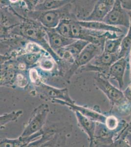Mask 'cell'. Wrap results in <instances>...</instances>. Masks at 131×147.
Instances as JSON below:
<instances>
[{"mask_svg": "<svg viewBox=\"0 0 131 147\" xmlns=\"http://www.w3.org/2000/svg\"><path fill=\"white\" fill-rule=\"evenodd\" d=\"M90 43L85 40L78 39L63 49L70 53L75 60L84 49Z\"/></svg>", "mask_w": 131, "mask_h": 147, "instance_id": "obj_20", "label": "cell"}, {"mask_svg": "<svg viewBox=\"0 0 131 147\" xmlns=\"http://www.w3.org/2000/svg\"><path fill=\"white\" fill-rule=\"evenodd\" d=\"M95 82L97 88L109 100L111 105V110L114 107L118 108L129 102L124 92L113 85L104 75L97 74L95 77Z\"/></svg>", "mask_w": 131, "mask_h": 147, "instance_id": "obj_3", "label": "cell"}, {"mask_svg": "<svg viewBox=\"0 0 131 147\" xmlns=\"http://www.w3.org/2000/svg\"><path fill=\"white\" fill-rule=\"evenodd\" d=\"M35 7L34 11H44L48 10H55L61 8L70 3L71 1L69 0H46L39 1Z\"/></svg>", "mask_w": 131, "mask_h": 147, "instance_id": "obj_17", "label": "cell"}, {"mask_svg": "<svg viewBox=\"0 0 131 147\" xmlns=\"http://www.w3.org/2000/svg\"><path fill=\"white\" fill-rule=\"evenodd\" d=\"M23 114L22 110H17L12 111L9 113H5L1 115L0 116V124L1 128H3L7 124L10 122L17 120Z\"/></svg>", "mask_w": 131, "mask_h": 147, "instance_id": "obj_21", "label": "cell"}, {"mask_svg": "<svg viewBox=\"0 0 131 147\" xmlns=\"http://www.w3.org/2000/svg\"><path fill=\"white\" fill-rule=\"evenodd\" d=\"M71 20L69 19L62 20L57 27L54 28L55 30L63 36L71 38Z\"/></svg>", "mask_w": 131, "mask_h": 147, "instance_id": "obj_23", "label": "cell"}, {"mask_svg": "<svg viewBox=\"0 0 131 147\" xmlns=\"http://www.w3.org/2000/svg\"><path fill=\"white\" fill-rule=\"evenodd\" d=\"M103 22L110 26L118 27V26L129 28L131 19L129 12L123 7L121 1L116 0L109 13Z\"/></svg>", "mask_w": 131, "mask_h": 147, "instance_id": "obj_7", "label": "cell"}, {"mask_svg": "<svg viewBox=\"0 0 131 147\" xmlns=\"http://www.w3.org/2000/svg\"><path fill=\"white\" fill-rule=\"evenodd\" d=\"M128 59L122 57L117 60L110 67L107 77L117 81L120 89L122 90L124 87V76L127 65Z\"/></svg>", "mask_w": 131, "mask_h": 147, "instance_id": "obj_11", "label": "cell"}, {"mask_svg": "<svg viewBox=\"0 0 131 147\" xmlns=\"http://www.w3.org/2000/svg\"><path fill=\"white\" fill-rule=\"evenodd\" d=\"M51 102L57 104H60L61 105H66L69 107L71 110L73 111H77L81 114L82 115L88 118L90 120L95 121L97 123H102L105 124L107 115L104 114L102 113L99 110V108H90V107H85L83 106L79 105L75 103L71 104L69 102H64L60 100L54 99L52 100Z\"/></svg>", "mask_w": 131, "mask_h": 147, "instance_id": "obj_8", "label": "cell"}, {"mask_svg": "<svg viewBox=\"0 0 131 147\" xmlns=\"http://www.w3.org/2000/svg\"><path fill=\"white\" fill-rule=\"evenodd\" d=\"M28 77L34 86L38 85L39 83L43 81L38 72L36 69L34 68L29 69Z\"/></svg>", "mask_w": 131, "mask_h": 147, "instance_id": "obj_26", "label": "cell"}, {"mask_svg": "<svg viewBox=\"0 0 131 147\" xmlns=\"http://www.w3.org/2000/svg\"><path fill=\"white\" fill-rule=\"evenodd\" d=\"M65 140L64 136L55 132L50 138L44 143L40 147H63Z\"/></svg>", "mask_w": 131, "mask_h": 147, "instance_id": "obj_24", "label": "cell"}, {"mask_svg": "<svg viewBox=\"0 0 131 147\" xmlns=\"http://www.w3.org/2000/svg\"><path fill=\"white\" fill-rule=\"evenodd\" d=\"M44 134L43 130L30 136L23 137L20 136L16 138L2 139L0 142V147H25L30 142L41 137Z\"/></svg>", "mask_w": 131, "mask_h": 147, "instance_id": "obj_14", "label": "cell"}, {"mask_svg": "<svg viewBox=\"0 0 131 147\" xmlns=\"http://www.w3.org/2000/svg\"><path fill=\"white\" fill-rule=\"evenodd\" d=\"M131 131V120L130 121L129 123H128V125L126 126L125 129L123 130L122 132L121 133L120 136L119 138H124L127 134H128L129 132Z\"/></svg>", "mask_w": 131, "mask_h": 147, "instance_id": "obj_29", "label": "cell"}, {"mask_svg": "<svg viewBox=\"0 0 131 147\" xmlns=\"http://www.w3.org/2000/svg\"><path fill=\"white\" fill-rule=\"evenodd\" d=\"M56 63L53 57L46 52L42 56L37 66L43 70L50 71L54 68Z\"/></svg>", "mask_w": 131, "mask_h": 147, "instance_id": "obj_22", "label": "cell"}, {"mask_svg": "<svg viewBox=\"0 0 131 147\" xmlns=\"http://www.w3.org/2000/svg\"><path fill=\"white\" fill-rule=\"evenodd\" d=\"M78 22L82 27L93 30L115 32L116 34L122 32L121 28H119L118 27L110 26L103 22H87L78 21Z\"/></svg>", "mask_w": 131, "mask_h": 147, "instance_id": "obj_15", "label": "cell"}, {"mask_svg": "<svg viewBox=\"0 0 131 147\" xmlns=\"http://www.w3.org/2000/svg\"><path fill=\"white\" fill-rule=\"evenodd\" d=\"M9 35V37L19 36L29 42L36 44L50 54L56 63L61 65L63 61L50 47L45 28L38 22L25 18L22 23L10 30Z\"/></svg>", "mask_w": 131, "mask_h": 147, "instance_id": "obj_1", "label": "cell"}, {"mask_svg": "<svg viewBox=\"0 0 131 147\" xmlns=\"http://www.w3.org/2000/svg\"><path fill=\"white\" fill-rule=\"evenodd\" d=\"M46 51L40 52H30L17 57L16 60L18 62H23L27 65L28 69L33 68L38 65L42 56ZM47 53V52H46Z\"/></svg>", "mask_w": 131, "mask_h": 147, "instance_id": "obj_16", "label": "cell"}, {"mask_svg": "<svg viewBox=\"0 0 131 147\" xmlns=\"http://www.w3.org/2000/svg\"><path fill=\"white\" fill-rule=\"evenodd\" d=\"M45 30L50 47L55 53L77 40L63 36L55 30L54 28L50 29L45 28Z\"/></svg>", "mask_w": 131, "mask_h": 147, "instance_id": "obj_12", "label": "cell"}, {"mask_svg": "<svg viewBox=\"0 0 131 147\" xmlns=\"http://www.w3.org/2000/svg\"><path fill=\"white\" fill-rule=\"evenodd\" d=\"M124 36V34H122L115 38H107L104 44L103 52L110 54H118Z\"/></svg>", "mask_w": 131, "mask_h": 147, "instance_id": "obj_18", "label": "cell"}, {"mask_svg": "<svg viewBox=\"0 0 131 147\" xmlns=\"http://www.w3.org/2000/svg\"><path fill=\"white\" fill-rule=\"evenodd\" d=\"M18 71L16 60L10 59L1 64V86L14 85Z\"/></svg>", "mask_w": 131, "mask_h": 147, "instance_id": "obj_10", "label": "cell"}, {"mask_svg": "<svg viewBox=\"0 0 131 147\" xmlns=\"http://www.w3.org/2000/svg\"><path fill=\"white\" fill-rule=\"evenodd\" d=\"M124 138L125 139V140L127 141L131 147V131L126 134V136Z\"/></svg>", "mask_w": 131, "mask_h": 147, "instance_id": "obj_30", "label": "cell"}, {"mask_svg": "<svg viewBox=\"0 0 131 147\" xmlns=\"http://www.w3.org/2000/svg\"><path fill=\"white\" fill-rule=\"evenodd\" d=\"M109 147H131L125 139L118 138L115 140Z\"/></svg>", "mask_w": 131, "mask_h": 147, "instance_id": "obj_28", "label": "cell"}, {"mask_svg": "<svg viewBox=\"0 0 131 147\" xmlns=\"http://www.w3.org/2000/svg\"><path fill=\"white\" fill-rule=\"evenodd\" d=\"M28 80H30L29 78L26 77L22 73H18L17 75L15 84L18 87L23 88L27 86L29 84Z\"/></svg>", "mask_w": 131, "mask_h": 147, "instance_id": "obj_27", "label": "cell"}, {"mask_svg": "<svg viewBox=\"0 0 131 147\" xmlns=\"http://www.w3.org/2000/svg\"><path fill=\"white\" fill-rule=\"evenodd\" d=\"M114 0L96 1L89 15L81 21L87 22H103L115 3Z\"/></svg>", "mask_w": 131, "mask_h": 147, "instance_id": "obj_9", "label": "cell"}, {"mask_svg": "<svg viewBox=\"0 0 131 147\" xmlns=\"http://www.w3.org/2000/svg\"><path fill=\"white\" fill-rule=\"evenodd\" d=\"M131 23L129 28H128V32L123 37L122 43H121V47L120 49V52L118 53L119 59L122 57L128 58V56L130 55V53L131 50V11L129 12Z\"/></svg>", "mask_w": 131, "mask_h": 147, "instance_id": "obj_19", "label": "cell"}, {"mask_svg": "<svg viewBox=\"0 0 131 147\" xmlns=\"http://www.w3.org/2000/svg\"><path fill=\"white\" fill-rule=\"evenodd\" d=\"M74 112L79 125L88 136L89 140V147H95V134L97 123L83 116L77 111H75Z\"/></svg>", "mask_w": 131, "mask_h": 147, "instance_id": "obj_13", "label": "cell"}, {"mask_svg": "<svg viewBox=\"0 0 131 147\" xmlns=\"http://www.w3.org/2000/svg\"><path fill=\"white\" fill-rule=\"evenodd\" d=\"M55 133V132L52 131H48L46 133L44 132L41 137L30 142L25 147H40L44 143L50 138Z\"/></svg>", "mask_w": 131, "mask_h": 147, "instance_id": "obj_25", "label": "cell"}, {"mask_svg": "<svg viewBox=\"0 0 131 147\" xmlns=\"http://www.w3.org/2000/svg\"><path fill=\"white\" fill-rule=\"evenodd\" d=\"M103 52L102 46L94 43H90L84 49L73 64L70 65L64 77L67 81H69L71 77L78 68L85 66L95 57Z\"/></svg>", "mask_w": 131, "mask_h": 147, "instance_id": "obj_5", "label": "cell"}, {"mask_svg": "<svg viewBox=\"0 0 131 147\" xmlns=\"http://www.w3.org/2000/svg\"><path fill=\"white\" fill-rule=\"evenodd\" d=\"M36 93L41 99L52 101L54 99L60 100L64 102L74 104L75 102L71 99L69 93L68 89L58 88L45 84L43 81L38 85L34 86Z\"/></svg>", "mask_w": 131, "mask_h": 147, "instance_id": "obj_6", "label": "cell"}, {"mask_svg": "<svg viewBox=\"0 0 131 147\" xmlns=\"http://www.w3.org/2000/svg\"><path fill=\"white\" fill-rule=\"evenodd\" d=\"M73 1L61 8L55 10L44 11H27L25 18L35 20L45 28L50 29L56 28L64 19L77 20L73 12Z\"/></svg>", "mask_w": 131, "mask_h": 147, "instance_id": "obj_2", "label": "cell"}, {"mask_svg": "<svg viewBox=\"0 0 131 147\" xmlns=\"http://www.w3.org/2000/svg\"><path fill=\"white\" fill-rule=\"evenodd\" d=\"M49 112L50 107L48 104H42L35 107L21 136H30L43 130Z\"/></svg>", "mask_w": 131, "mask_h": 147, "instance_id": "obj_4", "label": "cell"}, {"mask_svg": "<svg viewBox=\"0 0 131 147\" xmlns=\"http://www.w3.org/2000/svg\"><path fill=\"white\" fill-rule=\"evenodd\" d=\"M130 80H131V50L130 53Z\"/></svg>", "mask_w": 131, "mask_h": 147, "instance_id": "obj_31", "label": "cell"}]
</instances>
